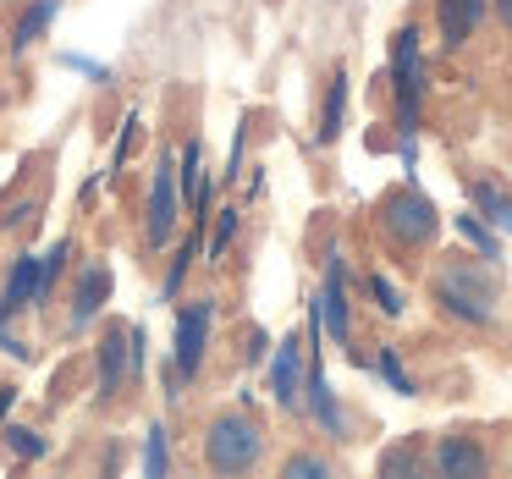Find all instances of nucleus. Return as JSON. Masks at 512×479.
<instances>
[{
    "mask_svg": "<svg viewBox=\"0 0 512 479\" xmlns=\"http://www.w3.org/2000/svg\"><path fill=\"white\" fill-rule=\"evenodd\" d=\"M424 292H430V309L441 314L446 325H457V331H496L501 325L507 281H501V265L485 254H468V248L430 254V265H424Z\"/></svg>",
    "mask_w": 512,
    "mask_h": 479,
    "instance_id": "1",
    "label": "nucleus"
},
{
    "mask_svg": "<svg viewBox=\"0 0 512 479\" xmlns=\"http://www.w3.org/2000/svg\"><path fill=\"white\" fill-rule=\"evenodd\" d=\"M369 232L375 243L397 259L402 270H424L441 243V210L419 182H391L375 204H369Z\"/></svg>",
    "mask_w": 512,
    "mask_h": 479,
    "instance_id": "2",
    "label": "nucleus"
},
{
    "mask_svg": "<svg viewBox=\"0 0 512 479\" xmlns=\"http://www.w3.org/2000/svg\"><path fill=\"white\" fill-rule=\"evenodd\" d=\"M199 463L210 474H259L270 463V424L254 397H237L226 408L204 413L199 424Z\"/></svg>",
    "mask_w": 512,
    "mask_h": 479,
    "instance_id": "3",
    "label": "nucleus"
},
{
    "mask_svg": "<svg viewBox=\"0 0 512 479\" xmlns=\"http://www.w3.org/2000/svg\"><path fill=\"white\" fill-rule=\"evenodd\" d=\"M89 369H94V413L133 408L138 386H144V331L127 325L122 314H100Z\"/></svg>",
    "mask_w": 512,
    "mask_h": 479,
    "instance_id": "4",
    "label": "nucleus"
},
{
    "mask_svg": "<svg viewBox=\"0 0 512 479\" xmlns=\"http://www.w3.org/2000/svg\"><path fill=\"white\" fill-rule=\"evenodd\" d=\"M386 83H391V111H397V133H402V160L413 166V138H419V122H424V39H419V23H402L397 34H391Z\"/></svg>",
    "mask_w": 512,
    "mask_h": 479,
    "instance_id": "5",
    "label": "nucleus"
},
{
    "mask_svg": "<svg viewBox=\"0 0 512 479\" xmlns=\"http://www.w3.org/2000/svg\"><path fill=\"white\" fill-rule=\"evenodd\" d=\"M182 171H177V155L160 149L155 166H149V182H144V215H138V248H144V265H155L160 254L171 248V237L182 232Z\"/></svg>",
    "mask_w": 512,
    "mask_h": 479,
    "instance_id": "6",
    "label": "nucleus"
},
{
    "mask_svg": "<svg viewBox=\"0 0 512 479\" xmlns=\"http://www.w3.org/2000/svg\"><path fill=\"white\" fill-rule=\"evenodd\" d=\"M215 347V298H188L171 320V358H166V397H182L204 375V358Z\"/></svg>",
    "mask_w": 512,
    "mask_h": 479,
    "instance_id": "7",
    "label": "nucleus"
},
{
    "mask_svg": "<svg viewBox=\"0 0 512 479\" xmlns=\"http://www.w3.org/2000/svg\"><path fill=\"white\" fill-rule=\"evenodd\" d=\"M116 292V270L105 254H83L78 265H67V281H61L56 303H61V336H78V331H94Z\"/></svg>",
    "mask_w": 512,
    "mask_h": 479,
    "instance_id": "8",
    "label": "nucleus"
},
{
    "mask_svg": "<svg viewBox=\"0 0 512 479\" xmlns=\"http://www.w3.org/2000/svg\"><path fill=\"white\" fill-rule=\"evenodd\" d=\"M424 463H430V474H446V479H479L496 468V446L479 424H452V430L424 441Z\"/></svg>",
    "mask_w": 512,
    "mask_h": 479,
    "instance_id": "9",
    "label": "nucleus"
},
{
    "mask_svg": "<svg viewBox=\"0 0 512 479\" xmlns=\"http://www.w3.org/2000/svg\"><path fill=\"white\" fill-rule=\"evenodd\" d=\"M314 309H320L325 336H331L358 369H369V358L358 353V336H353V287H347V254L342 248L325 254V281H320V292H314Z\"/></svg>",
    "mask_w": 512,
    "mask_h": 479,
    "instance_id": "10",
    "label": "nucleus"
},
{
    "mask_svg": "<svg viewBox=\"0 0 512 479\" xmlns=\"http://www.w3.org/2000/svg\"><path fill=\"white\" fill-rule=\"evenodd\" d=\"M61 0H0V61L17 67L23 56H34V45L50 34Z\"/></svg>",
    "mask_w": 512,
    "mask_h": 479,
    "instance_id": "11",
    "label": "nucleus"
},
{
    "mask_svg": "<svg viewBox=\"0 0 512 479\" xmlns=\"http://www.w3.org/2000/svg\"><path fill=\"white\" fill-rule=\"evenodd\" d=\"M303 358H309L303 331H292V336H281V342H276V358H270V397H276L281 413H298L303 408Z\"/></svg>",
    "mask_w": 512,
    "mask_h": 479,
    "instance_id": "12",
    "label": "nucleus"
},
{
    "mask_svg": "<svg viewBox=\"0 0 512 479\" xmlns=\"http://www.w3.org/2000/svg\"><path fill=\"white\" fill-rule=\"evenodd\" d=\"M490 17V0H435V39H441L446 56L468 50V39L485 28Z\"/></svg>",
    "mask_w": 512,
    "mask_h": 479,
    "instance_id": "13",
    "label": "nucleus"
},
{
    "mask_svg": "<svg viewBox=\"0 0 512 479\" xmlns=\"http://www.w3.org/2000/svg\"><path fill=\"white\" fill-rule=\"evenodd\" d=\"M463 188H468V204H474L479 221H485L490 232H507L512 237V193L501 188L496 177H474V171L463 177Z\"/></svg>",
    "mask_w": 512,
    "mask_h": 479,
    "instance_id": "14",
    "label": "nucleus"
},
{
    "mask_svg": "<svg viewBox=\"0 0 512 479\" xmlns=\"http://www.w3.org/2000/svg\"><path fill=\"white\" fill-rule=\"evenodd\" d=\"M347 94H353V78H347V67L331 72V83H325V105H320V144H336L342 138V122H347Z\"/></svg>",
    "mask_w": 512,
    "mask_h": 479,
    "instance_id": "15",
    "label": "nucleus"
},
{
    "mask_svg": "<svg viewBox=\"0 0 512 479\" xmlns=\"http://www.w3.org/2000/svg\"><path fill=\"white\" fill-rule=\"evenodd\" d=\"M281 479H303V474H336V468H342V463H336V457L331 452H320V446H298V452H287V457H281Z\"/></svg>",
    "mask_w": 512,
    "mask_h": 479,
    "instance_id": "16",
    "label": "nucleus"
},
{
    "mask_svg": "<svg viewBox=\"0 0 512 479\" xmlns=\"http://www.w3.org/2000/svg\"><path fill=\"white\" fill-rule=\"evenodd\" d=\"M237 226H243V210H237V204H226L221 221L204 226V259H210V265H221V259H226V248H232Z\"/></svg>",
    "mask_w": 512,
    "mask_h": 479,
    "instance_id": "17",
    "label": "nucleus"
},
{
    "mask_svg": "<svg viewBox=\"0 0 512 479\" xmlns=\"http://www.w3.org/2000/svg\"><path fill=\"white\" fill-rule=\"evenodd\" d=\"M364 292L375 298V309L386 314V320H402V314H408V298H402V287L386 276V270H369V276H364Z\"/></svg>",
    "mask_w": 512,
    "mask_h": 479,
    "instance_id": "18",
    "label": "nucleus"
},
{
    "mask_svg": "<svg viewBox=\"0 0 512 479\" xmlns=\"http://www.w3.org/2000/svg\"><path fill=\"white\" fill-rule=\"evenodd\" d=\"M380 474H424V468H430V463H424V441H397V446H391V452H380Z\"/></svg>",
    "mask_w": 512,
    "mask_h": 479,
    "instance_id": "19",
    "label": "nucleus"
},
{
    "mask_svg": "<svg viewBox=\"0 0 512 479\" xmlns=\"http://www.w3.org/2000/svg\"><path fill=\"white\" fill-rule=\"evenodd\" d=\"M375 369L386 375V386H391V391H402V397H419V386H413L408 364H402V347L380 342V358H375Z\"/></svg>",
    "mask_w": 512,
    "mask_h": 479,
    "instance_id": "20",
    "label": "nucleus"
},
{
    "mask_svg": "<svg viewBox=\"0 0 512 479\" xmlns=\"http://www.w3.org/2000/svg\"><path fill=\"white\" fill-rule=\"evenodd\" d=\"M457 232H463V237H468V243H474L485 259H501V243H496V232H490V226L479 221V215H457Z\"/></svg>",
    "mask_w": 512,
    "mask_h": 479,
    "instance_id": "21",
    "label": "nucleus"
},
{
    "mask_svg": "<svg viewBox=\"0 0 512 479\" xmlns=\"http://www.w3.org/2000/svg\"><path fill=\"white\" fill-rule=\"evenodd\" d=\"M166 468V430H149V474Z\"/></svg>",
    "mask_w": 512,
    "mask_h": 479,
    "instance_id": "22",
    "label": "nucleus"
},
{
    "mask_svg": "<svg viewBox=\"0 0 512 479\" xmlns=\"http://www.w3.org/2000/svg\"><path fill=\"white\" fill-rule=\"evenodd\" d=\"M490 12H496V23L512 34V0H490Z\"/></svg>",
    "mask_w": 512,
    "mask_h": 479,
    "instance_id": "23",
    "label": "nucleus"
},
{
    "mask_svg": "<svg viewBox=\"0 0 512 479\" xmlns=\"http://www.w3.org/2000/svg\"><path fill=\"white\" fill-rule=\"evenodd\" d=\"M501 468H507V474H512V446H507V457H501Z\"/></svg>",
    "mask_w": 512,
    "mask_h": 479,
    "instance_id": "24",
    "label": "nucleus"
},
{
    "mask_svg": "<svg viewBox=\"0 0 512 479\" xmlns=\"http://www.w3.org/2000/svg\"><path fill=\"white\" fill-rule=\"evenodd\" d=\"M6 237H12V232H6V226H0V248H6Z\"/></svg>",
    "mask_w": 512,
    "mask_h": 479,
    "instance_id": "25",
    "label": "nucleus"
}]
</instances>
